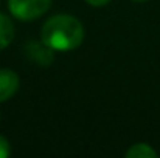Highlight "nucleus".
<instances>
[{"instance_id":"obj_1","label":"nucleus","mask_w":160,"mask_h":158,"mask_svg":"<svg viewBox=\"0 0 160 158\" xmlns=\"http://www.w3.org/2000/svg\"><path fill=\"white\" fill-rule=\"evenodd\" d=\"M42 42L56 51H72L78 48L84 39L82 23L68 14H56L42 26Z\"/></svg>"},{"instance_id":"obj_2","label":"nucleus","mask_w":160,"mask_h":158,"mask_svg":"<svg viewBox=\"0 0 160 158\" xmlns=\"http://www.w3.org/2000/svg\"><path fill=\"white\" fill-rule=\"evenodd\" d=\"M52 0H8L9 11L19 20H34L47 12Z\"/></svg>"},{"instance_id":"obj_3","label":"nucleus","mask_w":160,"mask_h":158,"mask_svg":"<svg viewBox=\"0 0 160 158\" xmlns=\"http://www.w3.org/2000/svg\"><path fill=\"white\" fill-rule=\"evenodd\" d=\"M53 48H50L44 42H30L25 45V53L30 57V60L39 64V65H50L53 62Z\"/></svg>"},{"instance_id":"obj_4","label":"nucleus","mask_w":160,"mask_h":158,"mask_svg":"<svg viewBox=\"0 0 160 158\" xmlns=\"http://www.w3.org/2000/svg\"><path fill=\"white\" fill-rule=\"evenodd\" d=\"M19 89V76L9 70L2 68L0 70V103L8 101Z\"/></svg>"},{"instance_id":"obj_5","label":"nucleus","mask_w":160,"mask_h":158,"mask_svg":"<svg viewBox=\"0 0 160 158\" xmlns=\"http://www.w3.org/2000/svg\"><path fill=\"white\" fill-rule=\"evenodd\" d=\"M14 39V25L11 19L5 14H0V50L6 48Z\"/></svg>"},{"instance_id":"obj_6","label":"nucleus","mask_w":160,"mask_h":158,"mask_svg":"<svg viewBox=\"0 0 160 158\" xmlns=\"http://www.w3.org/2000/svg\"><path fill=\"white\" fill-rule=\"evenodd\" d=\"M126 157L128 158H156L157 152L146 143H137L134 146H131L129 151H126Z\"/></svg>"},{"instance_id":"obj_7","label":"nucleus","mask_w":160,"mask_h":158,"mask_svg":"<svg viewBox=\"0 0 160 158\" xmlns=\"http://www.w3.org/2000/svg\"><path fill=\"white\" fill-rule=\"evenodd\" d=\"M11 154V147H9V143L6 141V138H3L0 135V158H6L9 157Z\"/></svg>"},{"instance_id":"obj_8","label":"nucleus","mask_w":160,"mask_h":158,"mask_svg":"<svg viewBox=\"0 0 160 158\" xmlns=\"http://www.w3.org/2000/svg\"><path fill=\"white\" fill-rule=\"evenodd\" d=\"M89 5H92V6H103V5H106L109 3L110 0H86Z\"/></svg>"},{"instance_id":"obj_9","label":"nucleus","mask_w":160,"mask_h":158,"mask_svg":"<svg viewBox=\"0 0 160 158\" xmlns=\"http://www.w3.org/2000/svg\"><path fill=\"white\" fill-rule=\"evenodd\" d=\"M134 2H146V0H134Z\"/></svg>"}]
</instances>
